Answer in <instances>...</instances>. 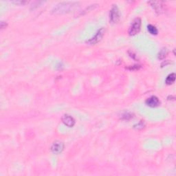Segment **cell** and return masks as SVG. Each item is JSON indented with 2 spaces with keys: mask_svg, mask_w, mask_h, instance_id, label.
I'll return each mask as SVG.
<instances>
[{
  "mask_svg": "<svg viewBox=\"0 0 176 176\" xmlns=\"http://www.w3.org/2000/svg\"><path fill=\"white\" fill-rule=\"evenodd\" d=\"M140 67V66H137V65H136V66H130V67H128V69H131V70H137V69H138Z\"/></svg>",
  "mask_w": 176,
  "mask_h": 176,
  "instance_id": "14",
  "label": "cell"
},
{
  "mask_svg": "<svg viewBox=\"0 0 176 176\" xmlns=\"http://www.w3.org/2000/svg\"><path fill=\"white\" fill-rule=\"evenodd\" d=\"M133 118H134V114H133L132 113L126 112H124L123 114H122L120 118L124 120H130L131 119Z\"/></svg>",
  "mask_w": 176,
  "mask_h": 176,
  "instance_id": "10",
  "label": "cell"
},
{
  "mask_svg": "<svg viewBox=\"0 0 176 176\" xmlns=\"http://www.w3.org/2000/svg\"><path fill=\"white\" fill-rule=\"evenodd\" d=\"M144 122H142V121H140V122H138V123L135 124V125L134 126V128H135L136 129H142L144 128Z\"/></svg>",
  "mask_w": 176,
  "mask_h": 176,
  "instance_id": "13",
  "label": "cell"
},
{
  "mask_svg": "<svg viewBox=\"0 0 176 176\" xmlns=\"http://www.w3.org/2000/svg\"><path fill=\"white\" fill-rule=\"evenodd\" d=\"M6 26H7V24H6V22H4V21H1V24H0V27H1V29L6 28Z\"/></svg>",
  "mask_w": 176,
  "mask_h": 176,
  "instance_id": "16",
  "label": "cell"
},
{
  "mask_svg": "<svg viewBox=\"0 0 176 176\" xmlns=\"http://www.w3.org/2000/svg\"><path fill=\"white\" fill-rule=\"evenodd\" d=\"M62 122L65 125L68 127H72L75 124V120L72 116L68 115V114H64L62 117Z\"/></svg>",
  "mask_w": 176,
  "mask_h": 176,
  "instance_id": "6",
  "label": "cell"
},
{
  "mask_svg": "<svg viewBox=\"0 0 176 176\" xmlns=\"http://www.w3.org/2000/svg\"><path fill=\"white\" fill-rule=\"evenodd\" d=\"M120 19V13L116 5H114L109 13V20L112 23H117Z\"/></svg>",
  "mask_w": 176,
  "mask_h": 176,
  "instance_id": "4",
  "label": "cell"
},
{
  "mask_svg": "<svg viewBox=\"0 0 176 176\" xmlns=\"http://www.w3.org/2000/svg\"><path fill=\"white\" fill-rule=\"evenodd\" d=\"M147 30H148V31L150 34H154V35H156V34H157V33H158V30H157V28H156L155 26H154V25L152 24L148 25V26H147Z\"/></svg>",
  "mask_w": 176,
  "mask_h": 176,
  "instance_id": "11",
  "label": "cell"
},
{
  "mask_svg": "<svg viewBox=\"0 0 176 176\" xmlns=\"http://www.w3.org/2000/svg\"><path fill=\"white\" fill-rule=\"evenodd\" d=\"M149 4L151 5V6L155 9V12L161 13L163 11V5L162 4V2L160 1H149Z\"/></svg>",
  "mask_w": 176,
  "mask_h": 176,
  "instance_id": "8",
  "label": "cell"
},
{
  "mask_svg": "<svg viewBox=\"0 0 176 176\" xmlns=\"http://www.w3.org/2000/svg\"><path fill=\"white\" fill-rule=\"evenodd\" d=\"M105 32V30L103 28H101V29H99V30L97 31V32L96 33L95 35L91 38V39H89V40L86 41V43H87L88 45H91V46L98 44V43L102 39V38L103 37Z\"/></svg>",
  "mask_w": 176,
  "mask_h": 176,
  "instance_id": "3",
  "label": "cell"
},
{
  "mask_svg": "<svg viewBox=\"0 0 176 176\" xmlns=\"http://www.w3.org/2000/svg\"><path fill=\"white\" fill-rule=\"evenodd\" d=\"M175 73H172V74H169L166 79L165 83L167 85H171L175 82Z\"/></svg>",
  "mask_w": 176,
  "mask_h": 176,
  "instance_id": "9",
  "label": "cell"
},
{
  "mask_svg": "<svg viewBox=\"0 0 176 176\" xmlns=\"http://www.w3.org/2000/svg\"><path fill=\"white\" fill-rule=\"evenodd\" d=\"M12 2L14 3V4H18V5H24V4H26V1H12Z\"/></svg>",
  "mask_w": 176,
  "mask_h": 176,
  "instance_id": "15",
  "label": "cell"
},
{
  "mask_svg": "<svg viewBox=\"0 0 176 176\" xmlns=\"http://www.w3.org/2000/svg\"><path fill=\"white\" fill-rule=\"evenodd\" d=\"M145 103L147 104V105H148L149 107H157V106L160 104V102L157 96H152L146 100Z\"/></svg>",
  "mask_w": 176,
  "mask_h": 176,
  "instance_id": "7",
  "label": "cell"
},
{
  "mask_svg": "<svg viewBox=\"0 0 176 176\" xmlns=\"http://www.w3.org/2000/svg\"><path fill=\"white\" fill-rule=\"evenodd\" d=\"M79 6V3L76 1H63L57 4L53 8L52 13L63 14L69 13Z\"/></svg>",
  "mask_w": 176,
  "mask_h": 176,
  "instance_id": "1",
  "label": "cell"
},
{
  "mask_svg": "<svg viewBox=\"0 0 176 176\" xmlns=\"http://www.w3.org/2000/svg\"><path fill=\"white\" fill-rule=\"evenodd\" d=\"M141 28V19L140 18H136L134 21H133L132 25H131L130 28L129 30V34L131 36H134L137 34L138 33L140 32Z\"/></svg>",
  "mask_w": 176,
  "mask_h": 176,
  "instance_id": "2",
  "label": "cell"
},
{
  "mask_svg": "<svg viewBox=\"0 0 176 176\" xmlns=\"http://www.w3.org/2000/svg\"><path fill=\"white\" fill-rule=\"evenodd\" d=\"M51 152L55 155L60 154L64 149V142L59 140H56L53 142L51 146Z\"/></svg>",
  "mask_w": 176,
  "mask_h": 176,
  "instance_id": "5",
  "label": "cell"
},
{
  "mask_svg": "<svg viewBox=\"0 0 176 176\" xmlns=\"http://www.w3.org/2000/svg\"><path fill=\"white\" fill-rule=\"evenodd\" d=\"M167 53H168V51H167V48H163L162 49H161V50L158 53V59H160V60L164 59L167 56Z\"/></svg>",
  "mask_w": 176,
  "mask_h": 176,
  "instance_id": "12",
  "label": "cell"
}]
</instances>
